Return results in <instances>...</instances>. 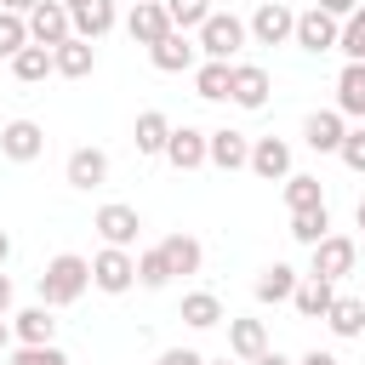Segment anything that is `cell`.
<instances>
[{
    "label": "cell",
    "mask_w": 365,
    "mask_h": 365,
    "mask_svg": "<svg viewBox=\"0 0 365 365\" xmlns=\"http://www.w3.org/2000/svg\"><path fill=\"white\" fill-rule=\"evenodd\" d=\"M245 40H251V29H245L234 11H211V17L200 23V57H211V63H228Z\"/></svg>",
    "instance_id": "cell-2"
},
{
    "label": "cell",
    "mask_w": 365,
    "mask_h": 365,
    "mask_svg": "<svg viewBox=\"0 0 365 365\" xmlns=\"http://www.w3.org/2000/svg\"><path fill=\"white\" fill-rule=\"evenodd\" d=\"M354 217H359V228H365V200H359V211H354Z\"/></svg>",
    "instance_id": "cell-47"
},
{
    "label": "cell",
    "mask_w": 365,
    "mask_h": 365,
    "mask_svg": "<svg viewBox=\"0 0 365 365\" xmlns=\"http://www.w3.org/2000/svg\"><path fill=\"white\" fill-rule=\"evenodd\" d=\"M11 74H17L23 86H34V80L57 74V68H51V46H34V40H29V46H23L17 57H11Z\"/></svg>",
    "instance_id": "cell-28"
},
{
    "label": "cell",
    "mask_w": 365,
    "mask_h": 365,
    "mask_svg": "<svg viewBox=\"0 0 365 365\" xmlns=\"http://www.w3.org/2000/svg\"><path fill=\"white\" fill-rule=\"evenodd\" d=\"M251 365H291V359H285V354H274V348H268V354H257V359H251Z\"/></svg>",
    "instance_id": "cell-43"
},
{
    "label": "cell",
    "mask_w": 365,
    "mask_h": 365,
    "mask_svg": "<svg viewBox=\"0 0 365 365\" xmlns=\"http://www.w3.org/2000/svg\"><path fill=\"white\" fill-rule=\"evenodd\" d=\"M251 171H257L262 182L291 177V143H279V137H257V143H251Z\"/></svg>",
    "instance_id": "cell-16"
},
{
    "label": "cell",
    "mask_w": 365,
    "mask_h": 365,
    "mask_svg": "<svg viewBox=\"0 0 365 365\" xmlns=\"http://www.w3.org/2000/svg\"><path fill=\"white\" fill-rule=\"evenodd\" d=\"M342 120H348L342 108H314V114L302 120L308 148H314V154H336V148H342V137H348V125H342Z\"/></svg>",
    "instance_id": "cell-11"
},
{
    "label": "cell",
    "mask_w": 365,
    "mask_h": 365,
    "mask_svg": "<svg viewBox=\"0 0 365 365\" xmlns=\"http://www.w3.org/2000/svg\"><path fill=\"white\" fill-rule=\"evenodd\" d=\"M51 68H57L63 80H86V74L97 68V46L80 40V34H68L63 46H51Z\"/></svg>",
    "instance_id": "cell-13"
},
{
    "label": "cell",
    "mask_w": 365,
    "mask_h": 365,
    "mask_svg": "<svg viewBox=\"0 0 365 365\" xmlns=\"http://www.w3.org/2000/svg\"><path fill=\"white\" fill-rule=\"evenodd\" d=\"M211 165L217 171H240V165H251V143L240 137V131H211Z\"/></svg>",
    "instance_id": "cell-21"
},
{
    "label": "cell",
    "mask_w": 365,
    "mask_h": 365,
    "mask_svg": "<svg viewBox=\"0 0 365 365\" xmlns=\"http://www.w3.org/2000/svg\"><path fill=\"white\" fill-rule=\"evenodd\" d=\"M228 80H234V63H211V57H205V63L194 68V91H200L205 103H222V97H228Z\"/></svg>",
    "instance_id": "cell-29"
},
{
    "label": "cell",
    "mask_w": 365,
    "mask_h": 365,
    "mask_svg": "<svg viewBox=\"0 0 365 365\" xmlns=\"http://www.w3.org/2000/svg\"><path fill=\"white\" fill-rule=\"evenodd\" d=\"M182 319H188L194 331L222 325V302H217V291H188V297H182Z\"/></svg>",
    "instance_id": "cell-30"
},
{
    "label": "cell",
    "mask_w": 365,
    "mask_h": 365,
    "mask_svg": "<svg viewBox=\"0 0 365 365\" xmlns=\"http://www.w3.org/2000/svg\"><path fill=\"white\" fill-rule=\"evenodd\" d=\"M6 257H11V240H6V228H0V262H6Z\"/></svg>",
    "instance_id": "cell-45"
},
{
    "label": "cell",
    "mask_w": 365,
    "mask_h": 365,
    "mask_svg": "<svg viewBox=\"0 0 365 365\" xmlns=\"http://www.w3.org/2000/svg\"><path fill=\"white\" fill-rule=\"evenodd\" d=\"M131 6H137V0H131Z\"/></svg>",
    "instance_id": "cell-50"
},
{
    "label": "cell",
    "mask_w": 365,
    "mask_h": 365,
    "mask_svg": "<svg viewBox=\"0 0 365 365\" xmlns=\"http://www.w3.org/2000/svg\"><path fill=\"white\" fill-rule=\"evenodd\" d=\"M11 336H17V342H51V336H57V319H51V308H46V302H34V308L11 314Z\"/></svg>",
    "instance_id": "cell-22"
},
{
    "label": "cell",
    "mask_w": 365,
    "mask_h": 365,
    "mask_svg": "<svg viewBox=\"0 0 365 365\" xmlns=\"http://www.w3.org/2000/svg\"><path fill=\"white\" fill-rule=\"evenodd\" d=\"M165 160H171L177 171H200V165H211V131H194V125H171Z\"/></svg>",
    "instance_id": "cell-8"
},
{
    "label": "cell",
    "mask_w": 365,
    "mask_h": 365,
    "mask_svg": "<svg viewBox=\"0 0 365 365\" xmlns=\"http://www.w3.org/2000/svg\"><path fill=\"white\" fill-rule=\"evenodd\" d=\"M148 63H154L160 74H188V68L200 63V40H188V29H171L160 46H148Z\"/></svg>",
    "instance_id": "cell-7"
},
{
    "label": "cell",
    "mask_w": 365,
    "mask_h": 365,
    "mask_svg": "<svg viewBox=\"0 0 365 365\" xmlns=\"http://www.w3.org/2000/svg\"><path fill=\"white\" fill-rule=\"evenodd\" d=\"M336 154H342V165H348V171H359V177H365V125H359V131H348Z\"/></svg>",
    "instance_id": "cell-38"
},
{
    "label": "cell",
    "mask_w": 365,
    "mask_h": 365,
    "mask_svg": "<svg viewBox=\"0 0 365 365\" xmlns=\"http://www.w3.org/2000/svg\"><path fill=\"white\" fill-rule=\"evenodd\" d=\"M131 143H137V154H165V143H171V120H165L160 108H143Z\"/></svg>",
    "instance_id": "cell-20"
},
{
    "label": "cell",
    "mask_w": 365,
    "mask_h": 365,
    "mask_svg": "<svg viewBox=\"0 0 365 365\" xmlns=\"http://www.w3.org/2000/svg\"><path fill=\"white\" fill-rule=\"evenodd\" d=\"M40 148H46V131H40L34 120H11V125L0 131V154H6V160H17V165L40 160Z\"/></svg>",
    "instance_id": "cell-14"
},
{
    "label": "cell",
    "mask_w": 365,
    "mask_h": 365,
    "mask_svg": "<svg viewBox=\"0 0 365 365\" xmlns=\"http://www.w3.org/2000/svg\"><path fill=\"white\" fill-rule=\"evenodd\" d=\"M336 51H342L348 63H365V6H359L354 17H342V40H336Z\"/></svg>",
    "instance_id": "cell-35"
},
{
    "label": "cell",
    "mask_w": 365,
    "mask_h": 365,
    "mask_svg": "<svg viewBox=\"0 0 365 365\" xmlns=\"http://www.w3.org/2000/svg\"><path fill=\"white\" fill-rule=\"evenodd\" d=\"M23 46H29V17L0 6V57H17Z\"/></svg>",
    "instance_id": "cell-34"
},
{
    "label": "cell",
    "mask_w": 365,
    "mask_h": 365,
    "mask_svg": "<svg viewBox=\"0 0 365 365\" xmlns=\"http://www.w3.org/2000/svg\"><path fill=\"white\" fill-rule=\"evenodd\" d=\"M319 11H331V17H354L359 11V0H314Z\"/></svg>",
    "instance_id": "cell-40"
},
{
    "label": "cell",
    "mask_w": 365,
    "mask_h": 365,
    "mask_svg": "<svg viewBox=\"0 0 365 365\" xmlns=\"http://www.w3.org/2000/svg\"><path fill=\"white\" fill-rule=\"evenodd\" d=\"M91 285L108 291V297L131 291V285H137V257H131L125 245H103V251L91 257Z\"/></svg>",
    "instance_id": "cell-3"
},
{
    "label": "cell",
    "mask_w": 365,
    "mask_h": 365,
    "mask_svg": "<svg viewBox=\"0 0 365 365\" xmlns=\"http://www.w3.org/2000/svg\"><path fill=\"white\" fill-rule=\"evenodd\" d=\"M314 251V268L308 274H319V279H342V274H354V257H359V245L348 240V234H325L319 245H308Z\"/></svg>",
    "instance_id": "cell-9"
},
{
    "label": "cell",
    "mask_w": 365,
    "mask_h": 365,
    "mask_svg": "<svg viewBox=\"0 0 365 365\" xmlns=\"http://www.w3.org/2000/svg\"><path fill=\"white\" fill-rule=\"evenodd\" d=\"M63 6H68V11H74V6H86V0H63Z\"/></svg>",
    "instance_id": "cell-48"
},
{
    "label": "cell",
    "mask_w": 365,
    "mask_h": 365,
    "mask_svg": "<svg viewBox=\"0 0 365 365\" xmlns=\"http://www.w3.org/2000/svg\"><path fill=\"white\" fill-rule=\"evenodd\" d=\"M205 365H234V359H205Z\"/></svg>",
    "instance_id": "cell-49"
},
{
    "label": "cell",
    "mask_w": 365,
    "mask_h": 365,
    "mask_svg": "<svg viewBox=\"0 0 365 365\" xmlns=\"http://www.w3.org/2000/svg\"><path fill=\"white\" fill-rule=\"evenodd\" d=\"M137 285H143V291H160V285H171V262H165V251H160V245L137 257Z\"/></svg>",
    "instance_id": "cell-33"
},
{
    "label": "cell",
    "mask_w": 365,
    "mask_h": 365,
    "mask_svg": "<svg viewBox=\"0 0 365 365\" xmlns=\"http://www.w3.org/2000/svg\"><path fill=\"white\" fill-rule=\"evenodd\" d=\"M331 302H336V279H319V274L297 279V297H291V308H297L302 319H325V314H331Z\"/></svg>",
    "instance_id": "cell-18"
},
{
    "label": "cell",
    "mask_w": 365,
    "mask_h": 365,
    "mask_svg": "<svg viewBox=\"0 0 365 365\" xmlns=\"http://www.w3.org/2000/svg\"><path fill=\"white\" fill-rule=\"evenodd\" d=\"M228 354L240 365H251L257 354H268V325L262 319H228Z\"/></svg>",
    "instance_id": "cell-19"
},
{
    "label": "cell",
    "mask_w": 365,
    "mask_h": 365,
    "mask_svg": "<svg viewBox=\"0 0 365 365\" xmlns=\"http://www.w3.org/2000/svg\"><path fill=\"white\" fill-rule=\"evenodd\" d=\"M6 308H11V279L0 274V314H6Z\"/></svg>",
    "instance_id": "cell-44"
},
{
    "label": "cell",
    "mask_w": 365,
    "mask_h": 365,
    "mask_svg": "<svg viewBox=\"0 0 365 365\" xmlns=\"http://www.w3.org/2000/svg\"><path fill=\"white\" fill-rule=\"evenodd\" d=\"M91 228L103 234V245H137V228H143V222H137V211H131V205H120V200H114V205H103V211L91 217Z\"/></svg>",
    "instance_id": "cell-15"
},
{
    "label": "cell",
    "mask_w": 365,
    "mask_h": 365,
    "mask_svg": "<svg viewBox=\"0 0 365 365\" xmlns=\"http://www.w3.org/2000/svg\"><path fill=\"white\" fill-rule=\"evenodd\" d=\"M325 325L348 342V336H365V297H336L331 302V314H325Z\"/></svg>",
    "instance_id": "cell-25"
},
{
    "label": "cell",
    "mask_w": 365,
    "mask_h": 365,
    "mask_svg": "<svg viewBox=\"0 0 365 365\" xmlns=\"http://www.w3.org/2000/svg\"><path fill=\"white\" fill-rule=\"evenodd\" d=\"M86 285H91V262L74 257V251H63V257H51V262L40 268V302H46V308H68V302H80Z\"/></svg>",
    "instance_id": "cell-1"
},
{
    "label": "cell",
    "mask_w": 365,
    "mask_h": 365,
    "mask_svg": "<svg viewBox=\"0 0 365 365\" xmlns=\"http://www.w3.org/2000/svg\"><path fill=\"white\" fill-rule=\"evenodd\" d=\"M0 6H6V11H23V17H29V11L40 6V0H0Z\"/></svg>",
    "instance_id": "cell-42"
},
{
    "label": "cell",
    "mask_w": 365,
    "mask_h": 365,
    "mask_svg": "<svg viewBox=\"0 0 365 365\" xmlns=\"http://www.w3.org/2000/svg\"><path fill=\"white\" fill-rule=\"evenodd\" d=\"M114 29V0H86V6H74V34L80 40H103Z\"/></svg>",
    "instance_id": "cell-26"
},
{
    "label": "cell",
    "mask_w": 365,
    "mask_h": 365,
    "mask_svg": "<svg viewBox=\"0 0 365 365\" xmlns=\"http://www.w3.org/2000/svg\"><path fill=\"white\" fill-rule=\"evenodd\" d=\"M297 365H342V359H336V354H325V348H314V354H302Z\"/></svg>",
    "instance_id": "cell-41"
},
{
    "label": "cell",
    "mask_w": 365,
    "mask_h": 365,
    "mask_svg": "<svg viewBox=\"0 0 365 365\" xmlns=\"http://www.w3.org/2000/svg\"><path fill=\"white\" fill-rule=\"evenodd\" d=\"M285 205L291 211H314V205H325V188H319V177H285Z\"/></svg>",
    "instance_id": "cell-32"
},
{
    "label": "cell",
    "mask_w": 365,
    "mask_h": 365,
    "mask_svg": "<svg viewBox=\"0 0 365 365\" xmlns=\"http://www.w3.org/2000/svg\"><path fill=\"white\" fill-rule=\"evenodd\" d=\"M171 29H177V23H171V11H165L160 0H137L131 17H125V34H131L137 46H160Z\"/></svg>",
    "instance_id": "cell-10"
},
{
    "label": "cell",
    "mask_w": 365,
    "mask_h": 365,
    "mask_svg": "<svg viewBox=\"0 0 365 365\" xmlns=\"http://www.w3.org/2000/svg\"><path fill=\"white\" fill-rule=\"evenodd\" d=\"M160 251H165L171 274H200V262H205V251H200V240H194V234H165V240H160Z\"/></svg>",
    "instance_id": "cell-23"
},
{
    "label": "cell",
    "mask_w": 365,
    "mask_h": 365,
    "mask_svg": "<svg viewBox=\"0 0 365 365\" xmlns=\"http://www.w3.org/2000/svg\"><path fill=\"white\" fill-rule=\"evenodd\" d=\"M336 40H342V17H331V11H319V6H308V11H297V46L302 51H336Z\"/></svg>",
    "instance_id": "cell-6"
},
{
    "label": "cell",
    "mask_w": 365,
    "mask_h": 365,
    "mask_svg": "<svg viewBox=\"0 0 365 365\" xmlns=\"http://www.w3.org/2000/svg\"><path fill=\"white\" fill-rule=\"evenodd\" d=\"M297 297V268L291 262H274L257 274V302H291Z\"/></svg>",
    "instance_id": "cell-24"
},
{
    "label": "cell",
    "mask_w": 365,
    "mask_h": 365,
    "mask_svg": "<svg viewBox=\"0 0 365 365\" xmlns=\"http://www.w3.org/2000/svg\"><path fill=\"white\" fill-rule=\"evenodd\" d=\"M160 6L171 11V23H177V29H200V23H205V17L217 11L211 0H160Z\"/></svg>",
    "instance_id": "cell-36"
},
{
    "label": "cell",
    "mask_w": 365,
    "mask_h": 365,
    "mask_svg": "<svg viewBox=\"0 0 365 365\" xmlns=\"http://www.w3.org/2000/svg\"><path fill=\"white\" fill-rule=\"evenodd\" d=\"M336 108L354 114V120H365V63H348L336 74Z\"/></svg>",
    "instance_id": "cell-27"
},
{
    "label": "cell",
    "mask_w": 365,
    "mask_h": 365,
    "mask_svg": "<svg viewBox=\"0 0 365 365\" xmlns=\"http://www.w3.org/2000/svg\"><path fill=\"white\" fill-rule=\"evenodd\" d=\"M6 342H11V325H6V319H0V354H6Z\"/></svg>",
    "instance_id": "cell-46"
},
{
    "label": "cell",
    "mask_w": 365,
    "mask_h": 365,
    "mask_svg": "<svg viewBox=\"0 0 365 365\" xmlns=\"http://www.w3.org/2000/svg\"><path fill=\"white\" fill-rule=\"evenodd\" d=\"M63 177H68V188H103L108 182V154L103 148H74Z\"/></svg>",
    "instance_id": "cell-17"
},
{
    "label": "cell",
    "mask_w": 365,
    "mask_h": 365,
    "mask_svg": "<svg viewBox=\"0 0 365 365\" xmlns=\"http://www.w3.org/2000/svg\"><path fill=\"white\" fill-rule=\"evenodd\" d=\"M228 103H234V108H262V103H268V68H262V63H234Z\"/></svg>",
    "instance_id": "cell-12"
},
{
    "label": "cell",
    "mask_w": 365,
    "mask_h": 365,
    "mask_svg": "<svg viewBox=\"0 0 365 365\" xmlns=\"http://www.w3.org/2000/svg\"><path fill=\"white\" fill-rule=\"evenodd\" d=\"M331 234V211L325 205H314V211H291V240L297 245H319Z\"/></svg>",
    "instance_id": "cell-31"
},
{
    "label": "cell",
    "mask_w": 365,
    "mask_h": 365,
    "mask_svg": "<svg viewBox=\"0 0 365 365\" xmlns=\"http://www.w3.org/2000/svg\"><path fill=\"white\" fill-rule=\"evenodd\" d=\"M245 29H251L257 46H285V40H297V11H291L285 0H262Z\"/></svg>",
    "instance_id": "cell-4"
},
{
    "label": "cell",
    "mask_w": 365,
    "mask_h": 365,
    "mask_svg": "<svg viewBox=\"0 0 365 365\" xmlns=\"http://www.w3.org/2000/svg\"><path fill=\"white\" fill-rule=\"evenodd\" d=\"M74 34V11L63 6V0H40L34 11H29V40L34 46H63Z\"/></svg>",
    "instance_id": "cell-5"
},
{
    "label": "cell",
    "mask_w": 365,
    "mask_h": 365,
    "mask_svg": "<svg viewBox=\"0 0 365 365\" xmlns=\"http://www.w3.org/2000/svg\"><path fill=\"white\" fill-rule=\"evenodd\" d=\"M160 365H205V354H194V348H165Z\"/></svg>",
    "instance_id": "cell-39"
},
{
    "label": "cell",
    "mask_w": 365,
    "mask_h": 365,
    "mask_svg": "<svg viewBox=\"0 0 365 365\" xmlns=\"http://www.w3.org/2000/svg\"><path fill=\"white\" fill-rule=\"evenodd\" d=\"M11 365H68V354H63L57 342H23V348L11 354Z\"/></svg>",
    "instance_id": "cell-37"
}]
</instances>
